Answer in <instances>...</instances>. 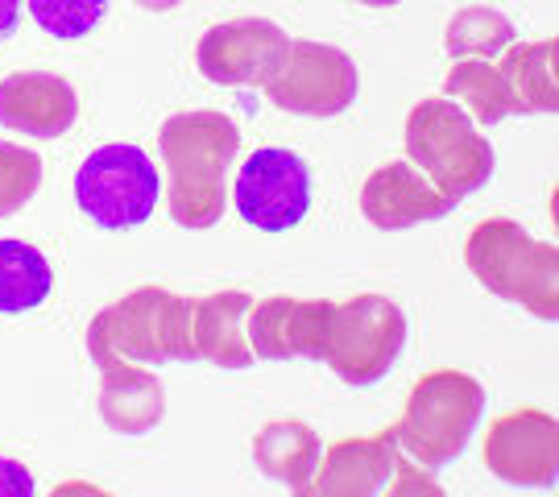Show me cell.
Returning <instances> with one entry per match:
<instances>
[{
  "mask_svg": "<svg viewBox=\"0 0 559 497\" xmlns=\"http://www.w3.org/2000/svg\"><path fill=\"white\" fill-rule=\"evenodd\" d=\"M166 162V208L179 228H216L228 212V166L240 150V129L224 113H179L158 129Z\"/></svg>",
  "mask_w": 559,
  "mask_h": 497,
  "instance_id": "6da1fadb",
  "label": "cell"
},
{
  "mask_svg": "<svg viewBox=\"0 0 559 497\" xmlns=\"http://www.w3.org/2000/svg\"><path fill=\"white\" fill-rule=\"evenodd\" d=\"M191 303L195 298L138 286L133 295L108 303L87 323V357L96 369L108 365H166V360H195L191 340Z\"/></svg>",
  "mask_w": 559,
  "mask_h": 497,
  "instance_id": "7a4b0ae2",
  "label": "cell"
},
{
  "mask_svg": "<svg viewBox=\"0 0 559 497\" xmlns=\"http://www.w3.org/2000/svg\"><path fill=\"white\" fill-rule=\"evenodd\" d=\"M464 261L489 295L519 303L535 319L559 316V249L535 240L519 220H480L468 233Z\"/></svg>",
  "mask_w": 559,
  "mask_h": 497,
  "instance_id": "3957f363",
  "label": "cell"
},
{
  "mask_svg": "<svg viewBox=\"0 0 559 497\" xmlns=\"http://www.w3.org/2000/svg\"><path fill=\"white\" fill-rule=\"evenodd\" d=\"M485 415V386L460 369H431L415 381L406 411L394 423L399 448L423 469H443L468 448Z\"/></svg>",
  "mask_w": 559,
  "mask_h": 497,
  "instance_id": "277c9868",
  "label": "cell"
},
{
  "mask_svg": "<svg viewBox=\"0 0 559 497\" xmlns=\"http://www.w3.org/2000/svg\"><path fill=\"white\" fill-rule=\"evenodd\" d=\"M406 162H415L443 196H477L493 179V145L485 141L477 120L448 96L419 99L406 117Z\"/></svg>",
  "mask_w": 559,
  "mask_h": 497,
  "instance_id": "5b68a950",
  "label": "cell"
},
{
  "mask_svg": "<svg viewBox=\"0 0 559 497\" xmlns=\"http://www.w3.org/2000/svg\"><path fill=\"white\" fill-rule=\"evenodd\" d=\"M406 348V316L394 298L385 295H353L336 303L328 319L320 360L344 386H373Z\"/></svg>",
  "mask_w": 559,
  "mask_h": 497,
  "instance_id": "8992f818",
  "label": "cell"
},
{
  "mask_svg": "<svg viewBox=\"0 0 559 497\" xmlns=\"http://www.w3.org/2000/svg\"><path fill=\"white\" fill-rule=\"evenodd\" d=\"M158 166L150 162L145 150L129 145V141L100 145L96 154H87V162L75 175L80 212L96 228H108V233H124V228L145 224L158 208Z\"/></svg>",
  "mask_w": 559,
  "mask_h": 497,
  "instance_id": "52a82bcc",
  "label": "cell"
},
{
  "mask_svg": "<svg viewBox=\"0 0 559 497\" xmlns=\"http://www.w3.org/2000/svg\"><path fill=\"white\" fill-rule=\"evenodd\" d=\"M357 62L328 42L290 38L286 62L261 92L290 117H340L357 99Z\"/></svg>",
  "mask_w": 559,
  "mask_h": 497,
  "instance_id": "ba28073f",
  "label": "cell"
},
{
  "mask_svg": "<svg viewBox=\"0 0 559 497\" xmlns=\"http://www.w3.org/2000/svg\"><path fill=\"white\" fill-rule=\"evenodd\" d=\"M237 216L258 233H286L302 224L311 208V170L295 150L261 145L240 166L233 182Z\"/></svg>",
  "mask_w": 559,
  "mask_h": 497,
  "instance_id": "9c48e42d",
  "label": "cell"
},
{
  "mask_svg": "<svg viewBox=\"0 0 559 497\" xmlns=\"http://www.w3.org/2000/svg\"><path fill=\"white\" fill-rule=\"evenodd\" d=\"M290 50V34L265 17H240L212 25L200 38L195 67L216 87H265Z\"/></svg>",
  "mask_w": 559,
  "mask_h": 497,
  "instance_id": "30bf717a",
  "label": "cell"
},
{
  "mask_svg": "<svg viewBox=\"0 0 559 497\" xmlns=\"http://www.w3.org/2000/svg\"><path fill=\"white\" fill-rule=\"evenodd\" d=\"M485 469L514 489H551L559 477V423L522 406L485 431Z\"/></svg>",
  "mask_w": 559,
  "mask_h": 497,
  "instance_id": "8fae6325",
  "label": "cell"
},
{
  "mask_svg": "<svg viewBox=\"0 0 559 497\" xmlns=\"http://www.w3.org/2000/svg\"><path fill=\"white\" fill-rule=\"evenodd\" d=\"M406 457L399 448L394 427H381L378 436H348L323 448L316 477L307 481L302 494L311 497H373L385 494L399 460Z\"/></svg>",
  "mask_w": 559,
  "mask_h": 497,
  "instance_id": "7c38bea8",
  "label": "cell"
},
{
  "mask_svg": "<svg viewBox=\"0 0 559 497\" xmlns=\"http://www.w3.org/2000/svg\"><path fill=\"white\" fill-rule=\"evenodd\" d=\"M336 311L332 298H290L270 295L253 298L249 311V344L258 360H320L323 336H328V319Z\"/></svg>",
  "mask_w": 559,
  "mask_h": 497,
  "instance_id": "4fadbf2b",
  "label": "cell"
},
{
  "mask_svg": "<svg viewBox=\"0 0 559 497\" xmlns=\"http://www.w3.org/2000/svg\"><path fill=\"white\" fill-rule=\"evenodd\" d=\"M456 203L423 175L415 162H385L360 187V212L373 228L399 233L427 220H443Z\"/></svg>",
  "mask_w": 559,
  "mask_h": 497,
  "instance_id": "5bb4252c",
  "label": "cell"
},
{
  "mask_svg": "<svg viewBox=\"0 0 559 497\" xmlns=\"http://www.w3.org/2000/svg\"><path fill=\"white\" fill-rule=\"evenodd\" d=\"M80 120L75 87L55 71H13L0 80V125L34 141L62 138Z\"/></svg>",
  "mask_w": 559,
  "mask_h": 497,
  "instance_id": "9a60e30c",
  "label": "cell"
},
{
  "mask_svg": "<svg viewBox=\"0 0 559 497\" xmlns=\"http://www.w3.org/2000/svg\"><path fill=\"white\" fill-rule=\"evenodd\" d=\"M249 291H212L191 303V340L195 360H207L216 369H249L253 344H249Z\"/></svg>",
  "mask_w": 559,
  "mask_h": 497,
  "instance_id": "2e32d148",
  "label": "cell"
},
{
  "mask_svg": "<svg viewBox=\"0 0 559 497\" xmlns=\"http://www.w3.org/2000/svg\"><path fill=\"white\" fill-rule=\"evenodd\" d=\"M100 398H96V411H100L104 427L117 431V436H145L154 431L166 415V390L162 381L145 369V365H108L100 369Z\"/></svg>",
  "mask_w": 559,
  "mask_h": 497,
  "instance_id": "e0dca14e",
  "label": "cell"
},
{
  "mask_svg": "<svg viewBox=\"0 0 559 497\" xmlns=\"http://www.w3.org/2000/svg\"><path fill=\"white\" fill-rule=\"evenodd\" d=\"M501 83L514 117H547L559 108V87H556V38L543 42H510L498 59Z\"/></svg>",
  "mask_w": 559,
  "mask_h": 497,
  "instance_id": "ac0fdd59",
  "label": "cell"
},
{
  "mask_svg": "<svg viewBox=\"0 0 559 497\" xmlns=\"http://www.w3.org/2000/svg\"><path fill=\"white\" fill-rule=\"evenodd\" d=\"M323 457V439L316 427H307L299 418H278L265 423L253 436V464L265 481H278L290 494H302L307 481L316 477Z\"/></svg>",
  "mask_w": 559,
  "mask_h": 497,
  "instance_id": "d6986e66",
  "label": "cell"
},
{
  "mask_svg": "<svg viewBox=\"0 0 559 497\" xmlns=\"http://www.w3.org/2000/svg\"><path fill=\"white\" fill-rule=\"evenodd\" d=\"M55 274L29 240H0V316L34 311L50 298Z\"/></svg>",
  "mask_w": 559,
  "mask_h": 497,
  "instance_id": "ffe728a7",
  "label": "cell"
},
{
  "mask_svg": "<svg viewBox=\"0 0 559 497\" xmlns=\"http://www.w3.org/2000/svg\"><path fill=\"white\" fill-rule=\"evenodd\" d=\"M443 96L460 104L477 125H498V120L514 117L493 59H452V71L443 80Z\"/></svg>",
  "mask_w": 559,
  "mask_h": 497,
  "instance_id": "44dd1931",
  "label": "cell"
},
{
  "mask_svg": "<svg viewBox=\"0 0 559 497\" xmlns=\"http://www.w3.org/2000/svg\"><path fill=\"white\" fill-rule=\"evenodd\" d=\"M510 42H514V21L489 4L460 9L443 29V46L452 59H498Z\"/></svg>",
  "mask_w": 559,
  "mask_h": 497,
  "instance_id": "7402d4cb",
  "label": "cell"
},
{
  "mask_svg": "<svg viewBox=\"0 0 559 497\" xmlns=\"http://www.w3.org/2000/svg\"><path fill=\"white\" fill-rule=\"evenodd\" d=\"M41 187V154L29 145L0 141V220L17 216Z\"/></svg>",
  "mask_w": 559,
  "mask_h": 497,
  "instance_id": "603a6c76",
  "label": "cell"
},
{
  "mask_svg": "<svg viewBox=\"0 0 559 497\" xmlns=\"http://www.w3.org/2000/svg\"><path fill=\"white\" fill-rule=\"evenodd\" d=\"M25 4L38 21V29L59 42L87 38L108 17V0H25Z\"/></svg>",
  "mask_w": 559,
  "mask_h": 497,
  "instance_id": "cb8c5ba5",
  "label": "cell"
},
{
  "mask_svg": "<svg viewBox=\"0 0 559 497\" xmlns=\"http://www.w3.org/2000/svg\"><path fill=\"white\" fill-rule=\"evenodd\" d=\"M34 494H38L34 473L21 460L0 457V497H34Z\"/></svg>",
  "mask_w": 559,
  "mask_h": 497,
  "instance_id": "d4e9b609",
  "label": "cell"
},
{
  "mask_svg": "<svg viewBox=\"0 0 559 497\" xmlns=\"http://www.w3.org/2000/svg\"><path fill=\"white\" fill-rule=\"evenodd\" d=\"M17 21H21V0H0V42L13 38Z\"/></svg>",
  "mask_w": 559,
  "mask_h": 497,
  "instance_id": "484cf974",
  "label": "cell"
},
{
  "mask_svg": "<svg viewBox=\"0 0 559 497\" xmlns=\"http://www.w3.org/2000/svg\"><path fill=\"white\" fill-rule=\"evenodd\" d=\"M138 9H145V13H166V9H179L182 0H133Z\"/></svg>",
  "mask_w": 559,
  "mask_h": 497,
  "instance_id": "4316f807",
  "label": "cell"
},
{
  "mask_svg": "<svg viewBox=\"0 0 559 497\" xmlns=\"http://www.w3.org/2000/svg\"><path fill=\"white\" fill-rule=\"evenodd\" d=\"M357 4H369V9H390V4H402V0H357Z\"/></svg>",
  "mask_w": 559,
  "mask_h": 497,
  "instance_id": "83f0119b",
  "label": "cell"
}]
</instances>
